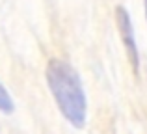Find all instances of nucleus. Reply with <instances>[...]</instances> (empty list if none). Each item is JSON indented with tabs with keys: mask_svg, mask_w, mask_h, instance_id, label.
<instances>
[{
	"mask_svg": "<svg viewBox=\"0 0 147 134\" xmlns=\"http://www.w3.org/2000/svg\"><path fill=\"white\" fill-rule=\"evenodd\" d=\"M47 84L61 116L75 129H84L88 119V97L76 69L65 60H50L47 71Z\"/></svg>",
	"mask_w": 147,
	"mask_h": 134,
	"instance_id": "f257e3e1",
	"label": "nucleus"
},
{
	"mask_svg": "<svg viewBox=\"0 0 147 134\" xmlns=\"http://www.w3.org/2000/svg\"><path fill=\"white\" fill-rule=\"evenodd\" d=\"M115 21H117V30H119V36H121V43L125 45L129 62H130V65H132L134 73L138 75V73H140V54H138L136 34H134L130 13L123 6H117L115 7Z\"/></svg>",
	"mask_w": 147,
	"mask_h": 134,
	"instance_id": "f03ea898",
	"label": "nucleus"
},
{
	"mask_svg": "<svg viewBox=\"0 0 147 134\" xmlns=\"http://www.w3.org/2000/svg\"><path fill=\"white\" fill-rule=\"evenodd\" d=\"M13 110H15L13 99H11V95L7 93V90L4 88V84L0 82V112L2 114H11Z\"/></svg>",
	"mask_w": 147,
	"mask_h": 134,
	"instance_id": "7ed1b4c3",
	"label": "nucleus"
},
{
	"mask_svg": "<svg viewBox=\"0 0 147 134\" xmlns=\"http://www.w3.org/2000/svg\"><path fill=\"white\" fill-rule=\"evenodd\" d=\"M144 4H145V17H147V0H145V2H144Z\"/></svg>",
	"mask_w": 147,
	"mask_h": 134,
	"instance_id": "20e7f679",
	"label": "nucleus"
}]
</instances>
